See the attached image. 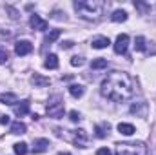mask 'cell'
<instances>
[{
  "mask_svg": "<svg viewBox=\"0 0 156 155\" xmlns=\"http://www.w3.org/2000/svg\"><path fill=\"white\" fill-rule=\"evenodd\" d=\"M136 84L129 73L123 71H113L102 80L100 91L104 97L115 100V102H125L134 95Z\"/></svg>",
  "mask_w": 156,
  "mask_h": 155,
  "instance_id": "cell-1",
  "label": "cell"
},
{
  "mask_svg": "<svg viewBox=\"0 0 156 155\" xmlns=\"http://www.w3.org/2000/svg\"><path fill=\"white\" fill-rule=\"evenodd\" d=\"M73 6H75V11L78 13V17H82L85 20H98L105 7V4L102 0H76Z\"/></svg>",
  "mask_w": 156,
  "mask_h": 155,
  "instance_id": "cell-2",
  "label": "cell"
},
{
  "mask_svg": "<svg viewBox=\"0 0 156 155\" xmlns=\"http://www.w3.org/2000/svg\"><path fill=\"white\" fill-rule=\"evenodd\" d=\"M116 155H147V146L140 141L134 142H118Z\"/></svg>",
  "mask_w": 156,
  "mask_h": 155,
  "instance_id": "cell-3",
  "label": "cell"
},
{
  "mask_svg": "<svg viewBox=\"0 0 156 155\" xmlns=\"http://www.w3.org/2000/svg\"><path fill=\"white\" fill-rule=\"evenodd\" d=\"M45 112H47V115L53 117V119H60V117H64V100L60 99V95H55V97L49 100Z\"/></svg>",
  "mask_w": 156,
  "mask_h": 155,
  "instance_id": "cell-4",
  "label": "cell"
},
{
  "mask_svg": "<svg viewBox=\"0 0 156 155\" xmlns=\"http://www.w3.org/2000/svg\"><path fill=\"white\" fill-rule=\"evenodd\" d=\"M69 139L78 148H85V144H87V133H85V130H73L71 135H69Z\"/></svg>",
  "mask_w": 156,
  "mask_h": 155,
  "instance_id": "cell-5",
  "label": "cell"
},
{
  "mask_svg": "<svg viewBox=\"0 0 156 155\" xmlns=\"http://www.w3.org/2000/svg\"><path fill=\"white\" fill-rule=\"evenodd\" d=\"M127 46H129V35H125V33L118 35L116 40H115V53L123 55L127 51Z\"/></svg>",
  "mask_w": 156,
  "mask_h": 155,
  "instance_id": "cell-6",
  "label": "cell"
},
{
  "mask_svg": "<svg viewBox=\"0 0 156 155\" xmlns=\"http://www.w3.org/2000/svg\"><path fill=\"white\" fill-rule=\"evenodd\" d=\"M31 51H33V44H31L29 40H20V42H16V46H15V53L20 55V57L29 55Z\"/></svg>",
  "mask_w": 156,
  "mask_h": 155,
  "instance_id": "cell-7",
  "label": "cell"
},
{
  "mask_svg": "<svg viewBox=\"0 0 156 155\" xmlns=\"http://www.w3.org/2000/svg\"><path fill=\"white\" fill-rule=\"evenodd\" d=\"M29 24H31L33 29H38V31H45V29H47V22H45L44 18H40L38 15H31Z\"/></svg>",
  "mask_w": 156,
  "mask_h": 155,
  "instance_id": "cell-8",
  "label": "cell"
},
{
  "mask_svg": "<svg viewBox=\"0 0 156 155\" xmlns=\"http://www.w3.org/2000/svg\"><path fill=\"white\" fill-rule=\"evenodd\" d=\"M49 150V141L47 139H37L33 142V153H44Z\"/></svg>",
  "mask_w": 156,
  "mask_h": 155,
  "instance_id": "cell-9",
  "label": "cell"
},
{
  "mask_svg": "<svg viewBox=\"0 0 156 155\" xmlns=\"http://www.w3.org/2000/svg\"><path fill=\"white\" fill-rule=\"evenodd\" d=\"M109 44H111V40L107 39V37H102V35H100V37H94V39L91 40V46H93L94 49H104V47H107Z\"/></svg>",
  "mask_w": 156,
  "mask_h": 155,
  "instance_id": "cell-10",
  "label": "cell"
},
{
  "mask_svg": "<svg viewBox=\"0 0 156 155\" xmlns=\"http://www.w3.org/2000/svg\"><path fill=\"white\" fill-rule=\"evenodd\" d=\"M109 130H111L109 122H102V124H96V128H94V131H96V137H100V139L107 137V135H109Z\"/></svg>",
  "mask_w": 156,
  "mask_h": 155,
  "instance_id": "cell-11",
  "label": "cell"
},
{
  "mask_svg": "<svg viewBox=\"0 0 156 155\" xmlns=\"http://www.w3.org/2000/svg\"><path fill=\"white\" fill-rule=\"evenodd\" d=\"M29 113V102L27 100H22L20 104H16L15 106V115L16 117H24Z\"/></svg>",
  "mask_w": 156,
  "mask_h": 155,
  "instance_id": "cell-12",
  "label": "cell"
},
{
  "mask_svg": "<svg viewBox=\"0 0 156 155\" xmlns=\"http://www.w3.org/2000/svg\"><path fill=\"white\" fill-rule=\"evenodd\" d=\"M15 102H18V99H16V95H15V93H0V104L13 106Z\"/></svg>",
  "mask_w": 156,
  "mask_h": 155,
  "instance_id": "cell-13",
  "label": "cell"
},
{
  "mask_svg": "<svg viewBox=\"0 0 156 155\" xmlns=\"http://www.w3.org/2000/svg\"><path fill=\"white\" fill-rule=\"evenodd\" d=\"M118 131H120L122 135H127V137H129V135H133L136 130H134V126L129 124V122H120V124H118Z\"/></svg>",
  "mask_w": 156,
  "mask_h": 155,
  "instance_id": "cell-14",
  "label": "cell"
},
{
  "mask_svg": "<svg viewBox=\"0 0 156 155\" xmlns=\"http://www.w3.org/2000/svg\"><path fill=\"white\" fill-rule=\"evenodd\" d=\"M31 84H35V88H45L47 84H49V78H45V77H42V75H33L31 77Z\"/></svg>",
  "mask_w": 156,
  "mask_h": 155,
  "instance_id": "cell-15",
  "label": "cell"
},
{
  "mask_svg": "<svg viewBox=\"0 0 156 155\" xmlns=\"http://www.w3.org/2000/svg\"><path fill=\"white\" fill-rule=\"evenodd\" d=\"M44 66H45L47 70H56V68H58V57H56L55 53H51V55H49V57L45 59Z\"/></svg>",
  "mask_w": 156,
  "mask_h": 155,
  "instance_id": "cell-16",
  "label": "cell"
},
{
  "mask_svg": "<svg viewBox=\"0 0 156 155\" xmlns=\"http://www.w3.org/2000/svg\"><path fill=\"white\" fill-rule=\"evenodd\" d=\"M26 124L24 122H20V120H16V122H13L11 124V133H15V135H22V133H26Z\"/></svg>",
  "mask_w": 156,
  "mask_h": 155,
  "instance_id": "cell-17",
  "label": "cell"
},
{
  "mask_svg": "<svg viewBox=\"0 0 156 155\" xmlns=\"http://www.w3.org/2000/svg\"><path fill=\"white\" fill-rule=\"evenodd\" d=\"M69 93H71L75 99H80V97L83 95V86H80V84H71V86H69Z\"/></svg>",
  "mask_w": 156,
  "mask_h": 155,
  "instance_id": "cell-18",
  "label": "cell"
},
{
  "mask_svg": "<svg viewBox=\"0 0 156 155\" xmlns=\"http://www.w3.org/2000/svg\"><path fill=\"white\" fill-rule=\"evenodd\" d=\"M111 18H113V22H125V20H127V13H125L123 9H116V11L111 15Z\"/></svg>",
  "mask_w": 156,
  "mask_h": 155,
  "instance_id": "cell-19",
  "label": "cell"
},
{
  "mask_svg": "<svg viewBox=\"0 0 156 155\" xmlns=\"http://www.w3.org/2000/svg\"><path fill=\"white\" fill-rule=\"evenodd\" d=\"M91 68L93 70H104V68H107V59H94L91 62Z\"/></svg>",
  "mask_w": 156,
  "mask_h": 155,
  "instance_id": "cell-20",
  "label": "cell"
},
{
  "mask_svg": "<svg viewBox=\"0 0 156 155\" xmlns=\"http://www.w3.org/2000/svg\"><path fill=\"white\" fill-rule=\"evenodd\" d=\"M13 148H15V153L16 155H27V144L26 142H16Z\"/></svg>",
  "mask_w": 156,
  "mask_h": 155,
  "instance_id": "cell-21",
  "label": "cell"
},
{
  "mask_svg": "<svg viewBox=\"0 0 156 155\" xmlns=\"http://www.w3.org/2000/svg\"><path fill=\"white\" fill-rule=\"evenodd\" d=\"M60 33H62L60 29H51V31L45 35V42H49V44H51V42H55V40L60 37Z\"/></svg>",
  "mask_w": 156,
  "mask_h": 155,
  "instance_id": "cell-22",
  "label": "cell"
},
{
  "mask_svg": "<svg viewBox=\"0 0 156 155\" xmlns=\"http://www.w3.org/2000/svg\"><path fill=\"white\" fill-rule=\"evenodd\" d=\"M145 108H147V106H145V102H140V106H136V104H134V106H133V108H131V112H133V113H136V115H145Z\"/></svg>",
  "mask_w": 156,
  "mask_h": 155,
  "instance_id": "cell-23",
  "label": "cell"
},
{
  "mask_svg": "<svg viewBox=\"0 0 156 155\" xmlns=\"http://www.w3.org/2000/svg\"><path fill=\"white\" fill-rule=\"evenodd\" d=\"M134 46H136V49H138V51H144V49H145V39H144V37H138Z\"/></svg>",
  "mask_w": 156,
  "mask_h": 155,
  "instance_id": "cell-24",
  "label": "cell"
},
{
  "mask_svg": "<svg viewBox=\"0 0 156 155\" xmlns=\"http://www.w3.org/2000/svg\"><path fill=\"white\" fill-rule=\"evenodd\" d=\"M82 64H83V59H82V57H73V59H71V66H75V68H80Z\"/></svg>",
  "mask_w": 156,
  "mask_h": 155,
  "instance_id": "cell-25",
  "label": "cell"
},
{
  "mask_svg": "<svg viewBox=\"0 0 156 155\" xmlns=\"http://www.w3.org/2000/svg\"><path fill=\"white\" fill-rule=\"evenodd\" d=\"M7 59H9L7 51H5V49H0V64H5V62H7Z\"/></svg>",
  "mask_w": 156,
  "mask_h": 155,
  "instance_id": "cell-26",
  "label": "cell"
},
{
  "mask_svg": "<svg viewBox=\"0 0 156 155\" xmlns=\"http://www.w3.org/2000/svg\"><path fill=\"white\" fill-rule=\"evenodd\" d=\"M69 119H71L73 122H78V120H80V113L73 110V112H69Z\"/></svg>",
  "mask_w": 156,
  "mask_h": 155,
  "instance_id": "cell-27",
  "label": "cell"
},
{
  "mask_svg": "<svg viewBox=\"0 0 156 155\" xmlns=\"http://www.w3.org/2000/svg\"><path fill=\"white\" fill-rule=\"evenodd\" d=\"M73 44H75V42H71V40H66V42H62L60 46H62V49H69V47H73Z\"/></svg>",
  "mask_w": 156,
  "mask_h": 155,
  "instance_id": "cell-28",
  "label": "cell"
},
{
  "mask_svg": "<svg viewBox=\"0 0 156 155\" xmlns=\"http://www.w3.org/2000/svg\"><path fill=\"white\" fill-rule=\"evenodd\" d=\"M96 155H113V153H111V152H109L107 148H100V150L96 152Z\"/></svg>",
  "mask_w": 156,
  "mask_h": 155,
  "instance_id": "cell-29",
  "label": "cell"
},
{
  "mask_svg": "<svg viewBox=\"0 0 156 155\" xmlns=\"http://www.w3.org/2000/svg\"><path fill=\"white\" fill-rule=\"evenodd\" d=\"M0 124H9V115H2L0 117Z\"/></svg>",
  "mask_w": 156,
  "mask_h": 155,
  "instance_id": "cell-30",
  "label": "cell"
},
{
  "mask_svg": "<svg viewBox=\"0 0 156 155\" xmlns=\"http://www.w3.org/2000/svg\"><path fill=\"white\" fill-rule=\"evenodd\" d=\"M58 155H69V153H58Z\"/></svg>",
  "mask_w": 156,
  "mask_h": 155,
  "instance_id": "cell-31",
  "label": "cell"
}]
</instances>
